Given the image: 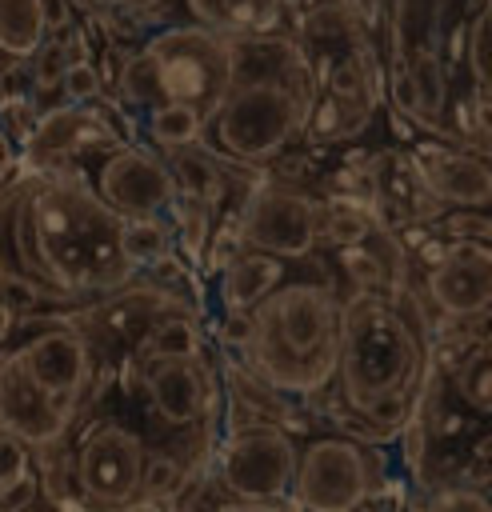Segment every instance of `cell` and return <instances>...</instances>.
<instances>
[{
	"label": "cell",
	"mask_w": 492,
	"mask_h": 512,
	"mask_svg": "<svg viewBox=\"0 0 492 512\" xmlns=\"http://www.w3.org/2000/svg\"><path fill=\"white\" fill-rule=\"evenodd\" d=\"M112 144H120V132L100 108L60 104V108L36 116V128L20 148H24V156L36 172H60V164H68L76 156H88V152L100 156Z\"/></svg>",
	"instance_id": "cell-13"
},
{
	"label": "cell",
	"mask_w": 492,
	"mask_h": 512,
	"mask_svg": "<svg viewBox=\"0 0 492 512\" xmlns=\"http://www.w3.org/2000/svg\"><path fill=\"white\" fill-rule=\"evenodd\" d=\"M452 384H456V396L472 408V412H480V416H488V408H492V368H488V340H480L464 360H460V368L452 372Z\"/></svg>",
	"instance_id": "cell-25"
},
{
	"label": "cell",
	"mask_w": 492,
	"mask_h": 512,
	"mask_svg": "<svg viewBox=\"0 0 492 512\" xmlns=\"http://www.w3.org/2000/svg\"><path fill=\"white\" fill-rule=\"evenodd\" d=\"M140 120H144V136L164 156L180 152V148H192V144H204V128H208V116H200L188 104H156Z\"/></svg>",
	"instance_id": "cell-23"
},
{
	"label": "cell",
	"mask_w": 492,
	"mask_h": 512,
	"mask_svg": "<svg viewBox=\"0 0 492 512\" xmlns=\"http://www.w3.org/2000/svg\"><path fill=\"white\" fill-rule=\"evenodd\" d=\"M340 352V296L320 280H284L252 308L244 368L280 396L332 388Z\"/></svg>",
	"instance_id": "cell-4"
},
{
	"label": "cell",
	"mask_w": 492,
	"mask_h": 512,
	"mask_svg": "<svg viewBox=\"0 0 492 512\" xmlns=\"http://www.w3.org/2000/svg\"><path fill=\"white\" fill-rule=\"evenodd\" d=\"M424 512H492L480 488H440L428 496Z\"/></svg>",
	"instance_id": "cell-32"
},
{
	"label": "cell",
	"mask_w": 492,
	"mask_h": 512,
	"mask_svg": "<svg viewBox=\"0 0 492 512\" xmlns=\"http://www.w3.org/2000/svg\"><path fill=\"white\" fill-rule=\"evenodd\" d=\"M72 412L56 408L16 364L12 352H0V432L16 436L28 452H52L72 428Z\"/></svg>",
	"instance_id": "cell-16"
},
{
	"label": "cell",
	"mask_w": 492,
	"mask_h": 512,
	"mask_svg": "<svg viewBox=\"0 0 492 512\" xmlns=\"http://www.w3.org/2000/svg\"><path fill=\"white\" fill-rule=\"evenodd\" d=\"M144 396L160 424L192 428L212 404V380L200 360H160L144 368Z\"/></svg>",
	"instance_id": "cell-17"
},
{
	"label": "cell",
	"mask_w": 492,
	"mask_h": 512,
	"mask_svg": "<svg viewBox=\"0 0 492 512\" xmlns=\"http://www.w3.org/2000/svg\"><path fill=\"white\" fill-rule=\"evenodd\" d=\"M164 164H168V172H172V180H176L180 204H196V208H208V212L220 208V200H224V192H228V176H224L220 160H216L208 148L192 144V148L168 152Z\"/></svg>",
	"instance_id": "cell-20"
},
{
	"label": "cell",
	"mask_w": 492,
	"mask_h": 512,
	"mask_svg": "<svg viewBox=\"0 0 492 512\" xmlns=\"http://www.w3.org/2000/svg\"><path fill=\"white\" fill-rule=\"evenodd\" d=\"M80 4L100 8V12H120V8H132V4H140V0H80Z\"/></svg>",
	"instance_id": "cell-39"
},
{
	"label": "cell",
	"mask_w": 492,
	"mask_h": 512,
	"mask_svg": "<svg viewBox=\"0 0 492 512\" xmlns=\"http://www.w3.org/2000/svg\"><path fill=\"white\" fill-rule=\"evenodd\" d=\"M248 336H252V312H220V324H216V340H220L224 348H236V352H244Z\"/></svg>",
	"instance_id": "cell-33"
},
{
	"label": "cell",
	"mask_w": 492,
	"mask_h": 512,
	"mask_svg": "<svg viewBox=\"0 0 492 512\" xmlns=\"http://www.w3.org/2000/svg\"><path fill=\"white\" fill-rule=\"evenodd\" d=\"M120 252L132 272H152L160 260L176 252L172 220H120Z\"/></svg>",
	"instance_id": "cell-24"
},
{
	"label": "cell",
	"mask_w": 492,
	"mask_h": 512,
	"mask_svg": "<svg viewBox=\"0 0 492 512\" xmlns=\"http://www.w3.org/2000/svg\"><path fill=\"white\" fill-rule=\"evenodd\" d=\"M88 188L120 220H172L176 204H180L176 180H172L164 156H156L140 144H128V140L100 152Z\"/></svg>",
	"instance_id": "cell-9"
},
{
	"label": "cell",
	"mask_w": 492,
	"mask_h": 512,
	"mask_svg": "<svg viewBox=\"0 0 492 512\" xmlns=\"http://www.w3.org/2000/svg\"><path fill=\"white\" fill-rule=\"evenodd\" d=\"M188 480L184 460H176L172 452H144V468H140V496L144 500H160L168 504Z\"/></svg>",
	"instance_id": "cell-26"
},
{
	"label": "cell",
	"mask_w": 492,
	"mask_h": 512,
	"mask_svg": "<svg viewBox=\"0 0 492 512\" xmlns=\"http://www.w3.org/2000/svg\"><path fill=\"white\" fill-rule=\"evenodd\" d=\"M440 232H444V244H452V240L488 244V216H484V208H456L452 216L440 220Z\"/></svg>",
	"instance_id": "cell-31"
},
{
	"label": "cell",
	"mask_w": 492,
	"mask_h": 512,
	"mask_svg": "<svg viewBox=\"0 0 492 512\" xmlns=\"http://www.w3.org/2000/svg\"><path fill=\"white\" fill-rule=\"evenodd\" d=\"M40 16H44L48 36H64L72 28V4L68 0H40Z\"/></svg>",
	"instance_id": "cell-34"
},
{
	"label": "cell",
	"mask_w": 492,
	"mask_h": 512,
	"mask_svg": "<svg viewBox=\"0 0 492 512\" xmlns=\"http://www.w3.org/2000/svg\"><path fill=\"white\" fill-rule=\"evenodd\" d=\"M16 160H20V156H16V144H12V136L0 128V180H8V172L16 168Z\"/></svg>",
	"instance_id": "cell-36"
},
{
	"label": "cell",
	"mask_w": 492,
	"mask_h": 512,
	"mask_svg": "<svg viewBox=\"0 0 492 512\" xmlns=\"http://www.w3.org/2000/svg\"><path fill=\"white\" fill-rule=\"evenodd\" d=\"M100 92H104V76H100V68L92 64V60H68V68H64V76H60V96H64V104H92V100H100Z\"/></svg>",
	"instance_id": "cell-29"
},
{
	"label": "cell",
	"mask_w": 492,
	"mask_h": 512,
	"mask_svg": "<svg viewBox=\"0 0 492 512\" xmlns=\"http://www.w3.org/2000/svg\"><path fill=\"white\" fill-rule=\"evenodd\" d=\"M488 28H492V16H488V4H480V12L468 20V48H464L476 96H488V84H492V60H488Z\"/></svg>",
	"instance_id": "cell-28"
},
{
	"label": "cell",
	"mask_w": 492,
	"mask_h": 512,
	"mask_svg": "<svg viewBox=\"0 0 492 512\" xmlns=\"http://www.w3.org/2000/svg\"><path fill=\"white\" fill-rule=\"evenodd\" d=\"M364 0H336V8H344V12H352V8H360Z\"/></svg>",
	"instance_id": "cell-40"
},
{
	"label": "cell",
	"mask_w": 492,
	"mask_h": 512,
	"mask_svg": "<svg viewBox=\"0 0 492 512\" xmlns=\"http://www.w3.org/2000/svg\"><path fill=\"white\" fill-rule=\"evenodd\" d=\"M48 40L40 0H0V56L28 64Z\"/></svg>",
	"instance_id": "cell-22"
},
{
	"label": "cell",
	"mask_w": 492,
	"mask_h": 512,
	"mask_svg": "<svg viewBox=\"0 0 492 512\" xmlns=\"http://www.w3.org/2000/svg\"><path fill=\"white\" fill-rule=\"evenodd\" d=\"M376 232L368 208L356 204H340V208H320V236L336 248H356Z\"/></svg>",
	"instance_id": "cell-27"
},
{
	"label": "cell",
	"mask_w": 492,
	"mask_h": 512,
	"mask_svg": "<svg viewBox=\"0 0 492 512\" xmlns=\"http://www.w3.org/2000/svg\"><path fill=\"white\" fill-rule=\"evenodd\" d=\"M388 488V468L376 448L356 436L324 432L296 448V472L288 508L296 512H356L380 500Z\"/></svg>",
	"instance_id": "cell-6"
},
{
	"label": "cell",
	"mask_w": 492,
	"mask_h": 512,
	"mask_svg": "<svg viewBox=\"0 0 492 512\" xmlns=\"http://www.w3.org/2000/svg\"><path fill=\"white\" fill-rule=\"evenodd\" d=\"M404 160L412 168V176L420 180V188L444 208H488L492 200V172H488V156L452 148V144H436V140H420L412 148H404Z\"/></svg>",
	"instance_id": "cell-15"
},
{
	"label": "cell",
	"mask_w": 492,
	"mask_h": 512,
	"mask_svg": "<svg viewBox=\"0 0 492 512\" xmlns=\"http://www.w3.org/2000/svg\"><path fill=\"white\" fill-rule=\"evenodd\" d=\"M228 88L208 116L204 144L216 160L272 164L308 128V48L284 32L228 40Z\"/></svg>",
	"instance_id": "cell-3"
},
{
	"label": "cell",
	"mask_w": 492,
	"mask_h": 512,
	"mask_svg": "<svg viewBox=\"0 0 492 512\" xmlns=\"http://www.w3.org/2000/svg\"><path fill=\"white\" fill-rule=\"evenodd\" d=\"M28 64H32L36 92H60V76H64V68H68L64 36H48V40L40 44V52H36Z\"/></svg>",
	"instance_id": "cell-30"
},
{
	"label": "cell",
	"mask_w": 492,
	"mask_h": 512,
	"mask_svg": "<svg viewBox=\"0 0 492 512\" xmlns=\"http://www.w3.org/2000/svg\"><path fill=\"white\" fill-rule=\"evenodd\" d=\"M288 280V264L264 252H236L216 272V300L224 312H252L264 296H272Z\"/></svg>",
	"instance_id": "cell-19"
},
{
	"label": "cell",
	"mask_w": 492,
	"mask_h": 512,
	"mask_svg": "<svg viewBox=\"0 0 492 512\" xmlns=\"http://www.w3.org/2000/svg\"><path fill=\"white\" fill-rule=\"evenodd\" d=\"M296 472V440L288 428L252 420L236 428L216 452V480L240 504H288Z\"/></svg>",
	"instance_id": "cell-8"
},
{
	"label": "cell",
	"mask_w": 492,
	"mask_h": 512,
	"mask_svg": "<svg viewBox=\"0 0 492 512\" xmlns=\"http://www.w3.org/2000/svg\"><path fill=\"white\" fill-rule=\"evenodd\" d=\"M144 440L120 420H96L84 428L72 452V476L92 512H112L140 496Z\"/></svg>",
	"instance_id": "cell-10"
},
{
	"label": "cell",
	"mask_w": 492,
	"mask_h": 512,
	"mask_svg": "<svg viewBox=\"0 0 492 512\" xmlns=\"http://www.w3.org/2000/svg\"><path fill=\"white\" fill-rule=\"evenodd\" d=\"M0 276L44 300L112 296L132 284L120 216L64 172H36L0 196Z\"/></svg>",
	"instance_id": "cell-1"
},
{
	"label": "cell",
	"mask_w": 492,
	"mask_h": 512,
	"mask_svg": "<svg viewBox=\"0 0 492 512\" xmlns=\"http://www.w3.org/2000/svg\"><path fill=\"white\" fill-rule=\"evenodd\" d=\"M328 52L312 64V108H308V136L312 140H348L360 136L380 100V68L372 60V48L360 40L356 20L344 32L340 44L324 36Z\"/></svg>",
	"instance_id": "cell-7"
},
{
	"label": "cell",
	"mask_w": 492,
	"mask_h": 512,
	"mask_svg": "<svg viewBox=\"0 0 492 512\" xmlns=\"http://www.w3.org/2000/svg\"><path fill=\"white\" fill-rule=\"evenodd\" d=\"M432 340L416 304L400 288H352L340 300L336 392L368 428L404 432L428 396Z\"/></svg>",
	"instance_id": "cell-2"
},
{
	"label": "cell",
	"mask_w": 492,
	"mask_h": 512,
	"mask_svg": "<svg viewBox=\"0 0 492 512\" xmlns=\"http://www.w3.org/2000/svg\"><path fill=\"white\" fill-rule=\"evenodd\" d=\"M228 40L196 24H168L120 60L116 92L132 112L156 104H188L212 116L228 88Z\"/></svg>",
	"instance_id": "cell-5"
},
{
	"label": "cell",
	"mask_w": 492,
	"mask_h": 512,
	"mask_svg": "<svg viewBox=\"0 0 492 512\" xmlns=\"http://www.w3.org/2000/svg\"><path fill=\"white\" fill-rule=\"evenodd\" d=\"M424 296L448 320H484L492 300V260L480 240H452L424 272Z\"/></svg>",
	"instance_id": "cell-14"
},
{
	"label": "cell",
	"mask_w": 492,
	"mask_h": 512,
	"mask_svg": "<svg viewBox=\"0 0 492 512\" xmlns=\"http://www.w3.org/2000/svg\"><path fill=\"white\" fill-rule=\"evenodd\" d=\"M0 100H4V72H0Z\"/></svg>",
	"instance_id": "cell-41"
},
{
	"label": "cell",
	"mask_w": 492,
	"mask_h": 512,
	"mask_svg": "<svg viewBox=\"0 0 492 512\" xmlns=\"http://www.w3.org/2000/svg\"><path fill=\"white\" fill-rule=\"evenodd\" d=\"M320 244V204L284 184H260L240 208V248L276 260H304Z\"/></svg>",
	"instance_id": "cell-11"
},
{
	"label": "cell",
	"mask_w": 492,
	"mask_h": 512,
	"mask_svg": "<svg viewBox=\"0 0 492 512\" xmlns=\"http://www.w3.org/2000/svg\"><path fill=\"white\" fill-rule=\"evenodd\" d=\"M16 364L24 368V376L64 412L76 416L88 384H92V344L84 332L76 328H40L36 336H28L20 348H12Z\"/></svg>",
	"instance_id": "cell-12"
},
{
	"label": "cell",
	"mask_w": 492,
	"mask_h": 512,
	"mask_svg": "<svg viewBox=\"0 0 492 512\" xmlns=\"http://www.w3.org/2000/svg\"><path fill=\"white\" fill-rule=\"evenodd\" d=\"M12 328H16V308H12L8 296H0V352H4V344L12 336Z\"/></svg>",
	"instance_id": "cell-37"
},
{
	"label": "cell",
	"mask_w": 492,
	"mask_h": 512,
	"mask_svg": "<svg viewBox=\"0 0 492 512\" xmlns=\"http://www.w3.org/2000/svg\"><path fill=\"white\" fill-rule=\"evenodd\" d=\"M188 12V24L216 32L224 40L244 36H272L284 28L292 0H180Z\"/></svg>",
	"instance_id": "cell-18"
},
{
	"label": "cell",
	"mask_w": 492,
	"mask_h": 512,
	"mask_svg": "<svg viewBox=\"0 0 492 512\" xmlns=\"http://www.w3.org/2000/svg\"><path fill=\"white\" fill-rule=\"evenodd\" d=\"M160 360H200V324L192 316H156L140 332V364H160Z\"/></svg>",
	"instance_id": "cell-21"
},
{
	"label": "cell",
	"mask_w": 492,
	"mask_h": 512,
	"mask_svg": "<svg viewBox=\"0 0 492 512\" xmlns=\"http://www.w3.org/2000/svg\"><path fill=\"white\" fill-rule=\"evenodd\" d=\"M212 512H296V508H288V504H240V500H224Z\"/></svg>",
	"instance_id": "cell-35"
},
{
	"label": "cell",
	"mask_w": 492,
	"mask_h": 512,
	"mask_svg": "<svg viewBox=\"0 0 492 512\" xmlns=\"http://www.w3.org/2000/svg\"><path fill=\"white\" fill-rule=\"evenodd\" d=\"M112 512H172V508L160 504V500H144V496H136V500H128V504H120V508H112Z\"/></svg>",
	"instance_id": "cell-38"
}]
</instances>
